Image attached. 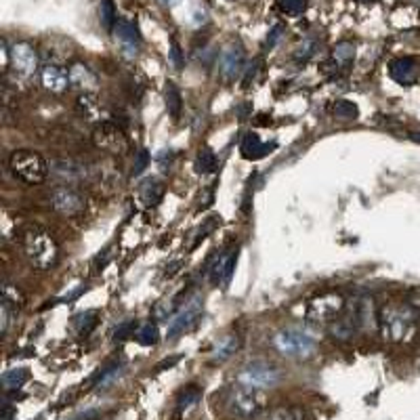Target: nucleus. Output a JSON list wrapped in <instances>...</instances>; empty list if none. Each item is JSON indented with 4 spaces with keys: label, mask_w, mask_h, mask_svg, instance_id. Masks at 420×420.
I'll list each match as a JSON object with an SVG mask.
<instances>
[{
    "label": "nucleus",
    "mask_w": 420,
    "mask_h": 420,
    "mask_svg": "<svg viewBox=\"0 0 420 420\" xmlns=\"http://www.w3.org/2000/svg\"><path fill=\"white\" fill-rule=\"evenodd\" d=\"M114 36L116 42L120 46V50L124 52L126 57H137L141 50V34L137 30V26L128 19H118L116 28H114Z\"/></svg>",
    "instance_id": "ddd939ff"
},
{
    "label": "nucleus",
    "mask_w": 420,
    "mask_h": 420,
    "mask_svg": "<svg viewBox=\"0 0 420 420\" xmlns=\"http://www.w3.org/2000/svg\"><path fill=\"white\" fill-rule=\"evenodd\" d=\"M244 48L238 42H229L219 52V72L225 80H233L244 68Z\"/></svg>",
    "instance_id": "f8f14e48"
},
{
    "label": "nucleus",
    "mask_w": 420,
    "mask_h": 420,
    "mask_svg": "<svg viewBox=\"0 0 420 420\" xmlns=\"http://www.w3.org/2000/svg\"><path fill=\"white\" fill-rule=\"evenodd\" d=\"M42 86L48 90V93H55V95H61L66 93V88L70 86V74L59 68V66H46L42 70Z\"/></svg>",
    "instance_id": "dca6fc26"
},
{
    "label": "nucleus",
    "mask_w": 420,
    "mask_h": 420,
    "mask_svg": "<svg viewBox=\"0 0 420 420\" xmlns=\"http://www.w3.org/2000/svg\"><path fill=\"white\" fill-rule=\"evenodd\" d=\"M50 204L64 217H78L84 213V208H86L84 195L80 191H76L72 185H64V187H57L55 191H52Z\"/></svg>",
    "instance_id": "9d476101"
},
{
    "label": "nucleus",
    "mask_w": 420,
    "mask_h": 420,
    "mask_svg": "<svg viewBox=\"0 0 420 420\" xmlns=\"http://www.w3.org/2000/svg\"><path fill=\"white\" fill-rule=\"evenodd\" d=\"M265 395L258 389L240 385L229 389L225 397V410L240 420H256L260 414H265Z\"/></svg>",
    "instance_id": "f03ea898"
},
{
    "label": "nucleus",
    "mask_w": 420,
    "mask_h": 420,
    "mask_svg": "<svg viewBox=\"0 0 420 420\" xmlns=\"http://www.w3.org/2000/svg\"><path fill=\"white\" fill-rule=\"evenodd\" d=\"M122 372H124V363H112V365H108V368H103L101 374H99V379L95 381V389L103 391V389L112 387V385L122 376Z\"/></svg>",
    "instance_id": "cd10ccee"
},
{
    "label": "nucleus",
    "mask_w": 420,
    "mask_h": 420,
    "mask_svg": "<svg viewBox=\"0 0 420 420\" xmlns=\"http://www.w3.org/2000/svg\"><path fill=\"white\" fill-rule=\"evenodd\" d=\"M3 303H7L9 307H13L17 311V309H21L26 305V296H23V292L17 286L5 284L3 286Z\"/></svg>",
    "instance_id": "72a5a7b5"
},
{
    "label": "nucleus",
    "mask_w": 420,
    "mask_h": 420,
    "mask_svg": "<svg viewBox=\"0 0 420 420\" xmlns=\"http://www.w3.org/2000/svg\"><path fill=\"white\" fill-rule=\"evenodd\" d=\"M137 324L133 322V320H128V322H122L116 330H114V341H118V343H122V341H126V338H131V336H135L137 332Z\"/></svg>",
    "instance_id": "4c0bfd02"
},
{
    "label": "nucleus",
    "mask_w": 420,
    "mask_h": 420,
    "mask_svg": "<svg viewBox=\"0 0 420 420\" xmlns=\"http://www.w3.org/2000/svg\"><path fill=\"white\" fill-rule=\"evenodd\" d=\"M198 175H210L217 169V155L210 147H202L195 155V164H193Z\"/></svg>",
    "instance_id": "bb28decb"
},
{
    "label": "nucleus",
    "mask_w": 420,
    "mask_h": 420,
    "mask_svg": "<svg viewBox=\"0 0 420 420\" xmlns=\"http://www.w3.org/2000/svg\"><path fill=\"white\" fill-rule=\"evenodd\" d=\"M274 149H276V143L260 141V137L254 133H248L240 143V153L246 158V160H258V158H265Z\"/></svg>",
    "instance_id": "a211bd4d"
},
{
    "label": "nucleus",
    "mask_w": 420,
    "mask_h": 420,
    "mask_svg": "<svg viewBox=\"0 0 420 420\" xmlns=\"http://www.w3.org/2000/svg\"><path fill=\"white\" fill-rule=\"evenodd\" d=\"M15 313H17V311H15L13 307H9L7 303L0 305V330H3V334L9 332V328H11V320H13V315H15Z\"/></svg>",
    "instance_id": "58836bf2"
},
{
    "label": "nucleus",
    "mask_w": 420,
    "mask_h": 420,
    "mask_svg": "<svg viewBox=\"0 0 420 420\" xmlns=\"http://www.w3.org/2000/svg\"><path fill=\"white\" fill-rule=\"evenodd\" d=\"M389 74L397 84L410 86L418 80V66L410 57H399L389 64Z\"/></svg>",
    "instance_id": "2eb2a0df"
},
{
    "label": "nucleus",
    "mask_w": 420,
    "mask_h": 420,
    "mask_svg": "<svg viewBox=\"0 0 420 420\" xmlns=\"http://www.w3.org/2000/svg\"><path fill=\"white\" fill-rule=\"evenodd\" d=\"M68 74H70V84L76 86L78 90H84V95L90 93V90H97V78H95V74L88 70V66L76 61V64L70 66Z\"/></svg>",
    "instance_id": "6ab92c4d"
},
{
    "label": "nucleus",
    "mask_w": 420,
    "mask_h": 420,
    "mask_svg": "<svg viewBox=\"0 0 420 420\" xmlns=\"http://www.w3.org/2000/svg\"><path fill=\"white\" fill-rule=\"evenodd\" d=\"M282 36H284V26H282V23L274 26V28H271V32L267 34V42H265V48H267V50H274V48H276V46L280 44Z\"/></svg>",
    "instance_id": "a19ab883"
},
{
    "label": "nucleus",
    "mask_w": 420,
    "mask_h": 420,
    "mask_svg": "<svg viewBox=\"0 0 420 420\" xmlns=\"http://www.w3.org/2000/svg\"><path fill=\"white\" fill-rule=\"evenodd\" d=\"M158 3L164 5V7H177V5L181 3V0H158Z\"/></svg>",
    "instance_id": "c03bdc74"
},
{
    "label": "nucleus",
    "mask_w": 420,
    "mask_h": 420,
    "mask_svg": "<svg viewBox=\"0 0 420 420\" xmlns=\"http://www.w3.org/2000/svg\"><path fill=\"white\" fill-rule=\"evenodd\" d=\"M9 64L13 66L15 74H19L21 78H30L38 70V52L28 42H15L9 52Z\"/></svg>",
    "instance_id": "9b49d317"
},
{
    "label": "nucleus",
    "mask_w": 420,
    "mask_h": 420,
    "mask_svg": "<svg viewBox=\"0 0 420 420\" xmlns=\"http://www.w3.org/2000/svg\"><path fill=\"white\" fill-rule=\"evenodd\" d=\"M149 162H151V155H149V151L145 149V147H141V149H137V158H135V166H133V175H141L147 166H149Z\"/></svg>",
    "instance_id": "ea45409f"
},
{
    "label": "nucleus",
    "mask_w": 420,
    "mask_h": 420,
    "mask_svg": "<svg viewBox=\"0 0 420 420\" xmlns=\"http://www.w3.org/2000/svg\"><path fill=\"white\" fill-rule=\"evenodd\" d=\"M238 383L252 387V389H274L282 383V370L265 359H256V361H248L242 370L238 372Z\"/></svg>",
    "instance_id": "7ed1b4c3"
},
{
    "label": "nucleus",
    "mask_w": 420,
    "mask_h": 420,
    "mask_svg": "<svg viewBox=\"0 0 420 420\" xmlns=\"http://www.w3.org/2000/svg\"><path fill=\"white\" fill-rule=\"evenodd\" d=\"M28 379H30L28 368H13V370L3 374V387L7 391H17L28 383Z\"/></svg>",
    "instance_id": "c756f323"
},
{
    "label": "nucleus",
    "mask_w": 420,
    "mask_h": 420,
    "mask_svg": "<svg viewBox=\"0 0 420 420\" xmlns=\"http://www.w3.org/2000/svg\"><path fill=\"white\" fill-rule=\"evenodd\" d=\"M181 298H183V292H179L175 296H169V298H162L160 303H155V307H153L155 320H169V318H173V315L181 309Z\"/></svg>",
    "instance_id": "412c9836"
},
{
    "label": "nucleus",
    "mask_w": 420,
    "mask_h": 420,
    "mask_svg": "<svg viewBox=\"0 0 420 420\" xmlns=\"http://www.w3.org/2000/svg\"><path fill=\"white\" fill-rule=\"evenodd\" d=\"M9 166L15 177H19L23 183H30V185L42 183L48 173V164L44 162V158L30 149L13 151L9 158Z\"/></svg>",
    "instance_id": "20e7f679"
},
{
    "label": "nucleus",
    "mask_w": 420,
    "mask_h": 420,
    "mask_svg": "<svg viewBox=\"0 0 420 420\" xmlns=\"http://www.w3.org/2000/svg\"><path fill=\"white\" fill-rule=\"evenodd\" d=\"M99 416V412L97 410H86V412H80V414H76L74 418H70V420H95Z\"/></svg>",
    "instance_id": "79ce46f5"
},
{
    "label": "nucleus",
    "mask_w": 420,
    "mask_h": 420,
    "mask_svg": "<svg viewBox=\"0 0 420 420\" xmlns=\"http://www.w3.org/2000/svg\"><path fill=\"white\" fill-rule=\"evenodd\" d=\"M202 298L200 296H193L191 300H187L173 318H171V324H169V330H166V338H177L181 336L183 332H187L189 328H193V324L202 318Z\"/></svg>",
    "instance_id": "1a4fd4ad"
},
{
    "label": "nucleus",
    "mask_w": 420,
    "mask_h": 420,
    "mask_svg": "<svg viewBox=\"0 0 420 420\" xmlns=\"http://www.w3.org/2000/svg\"><path fill=\"white\" fill-rule=\"evenodd\" d=\"M412 139H414V141H418V143H420V133H414V135H412Z\"/></svg>",
    "instance_id": "a18cd8bd"
},
{
    "label": "nucleus",
    "mask_w": 420,
    "mask_h": 420,
    "mask_svg": "<svg viewBox=\"0 0 420 420\" xmlns=\"http://www.w3.org/2000/svg\"><path fill=\"white\" fill-rule=\"evenodd\" d=\"M200 397H202L200 387H195V385L185 387V389L179 393V397H177V414H179V416L187 414L191 408H195V405H198Z\"/></svg>",
    "instance_id": "4be33fe9"
},
{
    "label": "nucleus",
    "mask_w": 420,
    "mask_h": 420,
    "mask_svg": "<svg viewBox=\"0 0 420 420\" xmlns=\"http://www.w3.org/2000/svg\"><path fill=\"white\" fill-rule=\"evenodd\" d=\"M414 313L412 309L403 305H387L379 313V328L383 330V336L389 341H403V336L412 330Z\"/></svg>",
    "instance_id": "39448f33"
},
{
    "label": "nucleus",
    "mask_w": 420,
    "mask_h": 420,
    "mask_svg": "<svg viewBox=\"0 0 420 420\" xmlns=\"http://www.w3.org/2000/svg\"><path fill=\"white\" fill-rule=\"evenodd\" d=\"M276 5L286 15H300L305 11V0H276Z\"/></svg>",
    "instance_id": "c9c22d12"
},
{
    "label": "nucleus",
    "mask_w": 420,
    "mask_h": 420,
    "mask_svg": "<svg viewBox=\"0 0 420 420\" xmlns=\"http://www.w3.org/2000/svg\"><path fill=\"white\" fill-rule=\"evenodd\" d=\"M238 262V248L229 252H221L215 262H210V280L215 286H229Z\"/></svg>",
    "instance_id": "4468645a"
},
{
    "label": "nucleus",
    "mask_w": 420,
    "mask_h": 420,
    "mask_svg": "<svg viewBox=\"0 0 420 420\" xmlns=\"http://www.w3.org/2000/svg\"><path fill=\"white\" fill-rule=\"evenodd\" d=\"M164 183L158 179V177H147L137 185V198L141 200L143 206H155L160 204L162 195H164Z\"/></svg>",
    "instance_id": "f3484780"
},
{
    "label": "nucleus",
    "mask_w": 420,
    "mask_h": 420,
    "mask_svg": "<svg viewBox=\"0 0 420 420\" xmlns=\"http://www.w3.org/2000/svg\"><path fill=\"white\" fill-rule=\"evenodd\" d=\"M164 103H166V110H169L171 118L179 120L181 110H183V99H181L179 88L173 82H166V86H164Z\"/></svg>",
    "instance_id": "393cba45"
},
{
    "label": "nucleus",
    "mask_w": 420,
    "mask_h": 420,
    "mask_svg": "<svg viewBox=\"0 0 420 420\" xmlns=\"http://www.w3.org/2000/svg\"><path fill=\"white\" fill-rule=\"evenodd\" d=\"M169 64L173 66V70H183L185 57H183V50L179 46L177 40H171V50H169Z\"/></svg>",
    "instance_id": "e433bc0d"
},
{
    "label": "nucleus",
    "mask_w": 420,
    "mask_h": 420,
    "mask_svg": "<svg viewBox=\"0 0 420 420\" xmlns=\"http://www.w3.org/2000/svg\"><path fill=\"white\" fill-rule=\"evenodd\" d=\"M256 420H305V412L300 408H276L267 414H260Z\"/></svg>",
    "instance_id": "7c9ffc66"
},
{
    "label": "nucleus",
    "mask_w": 420,
    "mask_h": 420,
    "mask_svg": "<svg viewBox=\"0 0 420 420\" xmlns=\"http://www.w3.org/2000/svg\"><path fill=\"white\" fill-rule=\"evenodd\" d=\"M99 19H101V26L108 30V32H114L116 28V7L112 0H101L99 5Z\"/></svg>",
    "instance_id": "2f4dec72"
},
{
    "label": "nucleus",
    "mask_w": 420,
    "mask_h": 420,
    "mask_svg": "<svg viewBox=\"0 0 420 420\" xmlns=\"http://www.w3.org/2000/svg\"><path fill=\"white\" fill-rule=\"evenodd\" d=\"M353 59H355V44L353 42H338L336 46H334V50H332V64L336 66V68H347V66H351L353 64Z\"/></svg>",
    "instance_id": "a878e982"
},
{
    "label": "nucleus",
    "mask_w": 420,
    "mask_h": 420,
    "mask_svg": "<svg viewBox=\"0 0 420 420\" xmlns=\"http://www.w3.org/2000/svg\"><path fill=\"white\" fill-rule=\"evenodd\" d=\"M334 114L338 118H345V120H355L359 116V108L353 103V101H347V99H341L334 103Z\"/></svg>",
    "instance_id": "f704fd0d"
},
{
    "label": "nucleus",
    "mask_w": 420,
    "mask_h": 420,
    "mask_svg": "<svg viewBox=\"0 0 420 420\" xmlns=\"http://www.w3.org/2000/svg\"><path fill=\"white\" fill-rule=\"evenodd\" d=\"M274 347L284 355V357H292V359H305L309 355L315 353L318 349V343L315 338L305 332V330H280L274 336Z\"/></svg>",
    "instance_id": "423d86ee"
},
{
    "label": "nucleus",
    "mask_w": 420,
    "mask_h": 420,
    "mask_svg": "<svg viewBox=\"0 0 420 420\" xmlns=\"http://www.w3.org/2000/svg\"><path fill=\"white\" fill-rule=\"evenodd\" d=\"M254 76H256V64H254V68H250V70L246 72V80H244L242 84H244V86H248V84H250V80H252Z\"/></svg>",
    "instance_id": "37998d69"
},
{
    "label": "nucleus",
    "mask_w": 420,
    "mask_h": 420,
    "mask_svg": "<svg viewBox=\"0 0 420 420\" xmlns=\"http://www.w3.org/2000/svg\"><path fill=\"white\" fill-rule=\"evenodd\" d=\"M52 175H55L59 181H66L68 185H74V183L82 181L84 166H80L74 160H57L55 164H52Z\"/></svg>",
    "instance_id": "aec40b11"
},
{
    "label": "nucleus",
    "mask_w": 420,
    "mask_h": 420,
    "mask_svg": "<svg viewBox=\"0 0 420 420\" xmlns=\"http://www.w3.org/2000/svg\"><path fill=\"white\" fill-rule=\"evenodd\" d=\"M21 248L36 269H50L59 258V246L42 227H28L21 236Z\"/></svg>",
    "instance_id": "f257e3e1"
},
{
    "label": "nucleus",
    "mask_w": 420,
    "mask_h": 420,
    "mask_svg": "<svg viewBox=\"0 0 420 420\" xmlns=\"http://www.w3.org/2000/svg\"><path fill=\"white\" fill-rule=\"evenodd\" d=\"M93 141L99 149L114 153V155H122L128 149V139H126L124 131L114 122H101L93 131Z\"/></svg>",
    "instance_id": "6e6552de"
},
{
    "label": "nucleus",
    "mask_w": 420,
    "mask_h": 420,
    "mask_svg": "<svg viewBox=\"0 0 420 420\" xmlns=\"http://www.w3.org/2000/svg\"><path fill=\"white\" fill-rule=\"evenodd\" d=\"M238 349H240V338L233 336V334H227V336H223V338L215 345V349H213V361H225V359H229Z\"/></svg>",
    "instance_id": "b1692460"
},
{
    "label": "nucleus",
    "mask_w": 420,
    "mask_h": 420,
    "mask_svg": "<svg viewBox=\"0 0 420 420\" xmlns=\"http://www.w3.org/2000/svg\"><path fill=\"white\" fill-rule=\"evenodd\" d=\"M345 313V298L341 294H322L309 300L307 320L313 324H332Z\"/></svg>",
    "instance_id": "0eeeda50"
},
{
    "label": "nucleus",
    "mask_w": 420,
    "mask_h": 420,
    "mask_svg": "<svg viewBox=\"0 0 420 420\" xmlns=\"http://www.w3.org/2000/svg\"><path fill=\"white\" fill-rule=\"evenodd\" d=\"M318 48H320V40L315 38V36H309L303 42H298V46L292 52V59L296 64H305V61H309L315 55V52H318Z\"/></svg>",
    "instance_id": "c85d7f7f"
},
{
    "label": "nucleus",
    "mask_w": 420,
    "mask_h": 420,
    "mask_svg": "<svg viewBox=\"0 0 420 420\" xmlns=\"http://www.w3.org/2000/svg\"><path fill=\"white\" fill-rule=\"evenodd\" d=\"M135 341L139 343V345H143V347H151V345H155L158 341H160V330H158V326L155 324H143L139 330H137V334H135Z\"/></svg>",
    "instance_id": "473e14b6"
},
{
    "label": "nucleus",
    "mask_w": 420,
    "mask_h": 420,
    "mask_svg": "<svg viewBox=\"0 0 420 420\" xmlns=\"http://www.w3.org/2000/svg\"><path fill=\"white\" fill-rule=\"evenodd\" d=\"M99 324V313L97 311H82L74 318V330L78 336H88Z\"/></svg>",
    "instance_id": "5701e85b"
}]
</instances>
